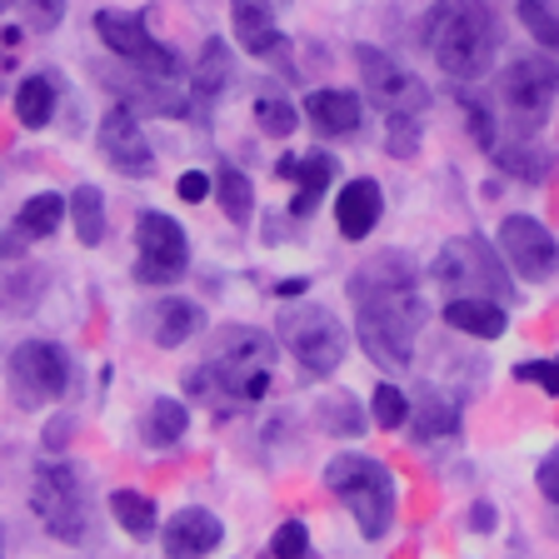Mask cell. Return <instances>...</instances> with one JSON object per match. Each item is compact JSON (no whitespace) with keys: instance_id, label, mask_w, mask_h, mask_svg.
Wrapping results in <instances>:
<instances>
[{"instance_id":"obj_21","label":"cell","mask_w":559,"mask_h":559,"mask_svg":"<svg viewBox=\"0 0 559 559\" xmlns=\"http://www.w3.org/2000/svg\"><path fill=\"white\" fill-rule=\"evenodd\" d=\"M151 320H155V345L160 349H180L186 340H195L200 330H205V310H200L195 300H180V295L155 305Z\"/></svg>"},{"instance_id":"obj_28","label":"cell","mask_w":559,"mask_h":559,"mask_svg":"<svg viewBox=\"0 0 559 559\" xmlns=\"http://www.w3.org/2000/svg\"><path fill=\"white\" fill-rule=\"evenodd\" d=\"M70 221L81 245H100L105 240V195L95 186H75L70 190Z\"/></svg>"},{"instance_id":"obj_20","label":"cell","mask_w":559,"mask_h":559,"mask_svg":"<svg viewBox=\"0 0 559 559\" xmlns=\"http://www.w3.org/2000/svg\"><path fill=\"white\" fill-rule=\"evenodd\" d=\"M305 116L320 135H355L360 130V95L349 91H310L305 95Z\"/></svg>"},{"instance_id":"obj_17","label":"cell","mask_w":559,"mask_h":559,"mask_svg":"<svg viewBox=\"0 0 559 559\" xmlns=\"http://www.w3.org/2000/svg\"><path fill=\"white\" fill-rule=\"evenodd\" d=\"M230 21H235V40L250 56H280L285 50V35L275 25L270 0H230Z\"/></svg>"},{"instance_id":"obj_41","label":"cell","mask_w":559,"mask_h":559,"mask_svg":"<svg viewBox=\"0 0 559 559\" xmlns=\"http://www.w3.org/2000/svg\"><path fill=\"white\" fill-rule=\"evenodd\" d=\"M535 479H539V495H545L549 504H559V450H549L545 460H539Z\"/></svg>"},{"instance_id":"obj_37","label":"cell","mask_w":559,"mask_h":559,"mask_svg":"<svg viewBox=\"0 0 559 559\" xmlns=\"http://www.w3.org/2000/svg\"><path fill=\"white\" fill-rule=\"evenodd\" d=\"M270 555L275 559H305L310 555V530H305L300 520H285L275 530V539H270Z\"/></svg>"},{"instance_id":"obj_7","label":"cell","mask_w":559,"mask_h":559,"mask_svg":"<svg viewBox=\"0 0 559 559\" xmlns=\"http://www.w3.org/2000/svg\"><path fill=\"white\" fill-rule=\"evenodd\" d=\"M135 245H140V260H135L140 285H175V280L186 275L190 240L180 230V221L160 215V210H145L135 221Z\"/></svg>"},{"instance_id":"obj_1","label":"cell","mask_w":559,"mask_h":559,"mask_svg":"<svg viewBox=\"0 0 559 559\" xmlns=\"http://www.w3.org/2000/svg\"><path fill=\"white\" fill-rule=\"evenodd\" d=\"M500 50V15L489 0H440L430 15V56L450 81H479Z\"/></svg>"},{"instance_id":"obj_12","label":"cell","mask_w":559,"mask_h":559,"mask_svg":"<svg viewBox=\"0 0 559 559\" xmlns=\"http://www.w3.org/2000/svg\"><path fill=\"white\" fill-rule=\"evenodd\" d=\"M500 255L510 260L520 280H549L559 265V245H555V235H549V225H539L535 215H504Z\"/></svg>"},{"instance_id":"obj_27","label":"cell","mask_w":559,"mask_h":559,"mask_svg":"<svg viewBox=\"0 0 559 559\" xmlns=\"http://www.w3.org/2000/svg\"><path fill=\"white\" fill-rule=\"evenodd\" d=\"M186 430H190V409L180 405V400H155L151 415H145V425H140L145 444H155V450H175Z\"/></svg>"},{"instance_id":"obj_46","label":"cell","mask_w":559,"mask_h":559,"mask_svg":"<svg viewBox=\"0 0 559 559\" xmlns=\"http://www.w3.org/2000/svg\"><path fill=\"white\" fill-rule=\"evenodd\" d=\"M11 250H15V245H11V240H5V235H0V255H11Z\"/></svg>"},{"instance_id":"obj_25","label":"cell","mask_w":559,"mask_h":559,"mask_svg":"<svg viewBox=\"0 0 559 559\" xmlns=\"http://www.w3.org/2000/svg\"><path fill=\"white\" fill-rule=\"evenodd\" d=\"M50 116H56V81L50 75H25L15 85V120L25 130H46Z\"/></svg>"},{"instance_id":"obj_4","label":"cell","mask_w":559,"mask_h":559,"mask_svg":"<svg viewBox=\"0 0 559 559\" xmlns=\"http://www.w3.org/2000/svg\"><path fill=\"white\" fill-rule=\"evenodd\" d=\"M31 510L46 524V535H56L60 545H81L91 535V489H85L81 469L66 465V460H50V465L35 469Z\"/></svg>"},{"instance_id":"obj_14","label":"cell","mask_w":559,"mask_h":559,"mask_svg":"<svg viewBox=\"0 0 559 559\" xmlns=\"http://www.w3.org/2000/svg\"><path fill=\"white\" fill-rule=\"evenodd\" d=\"M225 539V524L210 510L190 504V510H175V520L160 530V545L170 559H205L210 549Z\"/></svg>"},{"instance_id":"obj_34","label":"cell","mask_w":559,"mask_h":559,"mask_svg":"<svg viewBox=\"0 0 559 559\" xmlns=\"http://www.w3.org/2000/svg\"><path fill=\"white\" fill-rule=\"evenodd\" d=\"M370 419L380 425V430H400L409 419V395L400 390V384H374V395H370Z\"/></svg>"},{"instance_id":"obj_6","label":"cell","mask_w":559,"mask_h":559,"mask_svg":"<svg viewBox=\"0 0 559 559\" xmlns=\"http://www.w3.org/2000/svg\"><path fill=\"white\" fill-rule=\"evenodd\" d=\"M70 390V355L50 340H25L11 355V395L21 409H40Z\"/></svg>"},{"instance_id":"obj_45","label":"cell","mask_w":559,"mask_h":559,"mask_svg":"<svg viewBox=\"0 0 559 559\" xmlns=\"http://www.w3.org/2000/svg\"><path fill=\"white\" fill-rule=\"evenodd\" d=\"M305 285L310 280H280V295H305Z\"/></svg>"},{"instance_id":"obj_33","label":"cell","mask_w":559,"mask_h":559,"mask_svg":"<svg viewBox=\"0 0 559 559\" xmlns=\"http://www.w3.org/2000/svg\"><path fill=\"white\" fill-rule=\"evenodd\" d=\"M520 21L539 46L559 50V0H520Z\"/></svg>"},{"instance_id":"obj_5","label":"cell","mask_w":559,"mask_h":559,"mask_svg":"<svg viewBox=\"0 0 559 559\" xmlns=\"http://www.w3.org/2000/svg\"><path fill=\"white\" fill-rule=\"evenodd\" d=\"M280 340L300 360V370L314 374V380H325V374H335L345 365V345H349L345 325H340L325 305H295V310H285L280 314Z\"/></svg>"},{"instance_id":"obj_31","label":"cell","mask_w":559,"mask_h":559,"mask_svg":"<svg viewBox=\"0 0 559 559\" xmlns=\"http://www.w3.org/2000/svg\"><path fill=\"white\" fill-rule=\"evenodd\" d=\"M235 66H230V46L225 40H205L200 46V60H195V91L200 95H221L230 85Z\"/></svg>"},{"instance_id":"obj_43","label":"cell","mask_w":559,"mask_h":559,"mask_svg":"<svg viewBox=\"0 0 559 559\" xmlns=\"http://www.w3.org/2000/svg\"><path fill=\"white\" fill-rule=\"evenodd\" d=\"M469 524H475L479 535H489V530H495V504H485V500H479L475 510H469Z\"/></svg>"},{"instance_id":"obj_39","label":"cell","mask_w":559,"mask_h":559,"mask_svg":"<svg viewBox=\"0 0 559 559\" xmlns=\"http://www.w3.org/2000/svg\"><path fill=\"white\" fill-rule=\"evenodd\" d=\"M514 380H530L545 395H559V360H520L514 365Z\"/></svg>"},{"instance_id":"obj_3","label":"cell","mask_w":559,"mask_h":559,"mask_svg":"<svg viewBox=\"0 0 559 559\" xmlns=\"http://www.w3.org/2000/svg\"><path fill=\"white\" fill-rule=\"evenodd\" d=\"M325 489L355 514L365 539H384L395 524V475L370 454H335L325 465Z\"/></svg>"},{"instance_id":"obj_35","label":"cell","mask_w":559,"mask_h":559,"mask_svg":"<svg viewBox=\"0 0 559 559\" xmlns=\"http://www.w3.org/2000/svg\"><path fill=\"white\" fill-rule=\"evenodd\" d=\"M419 140H425L419 116H384V145H390V155H395V160L419 155Z\"/></svg>"},{"instance_id":"obj_29","label":"cell","mask_w":559,"mask_h":559,"mask_svg":"<svg viewBox=\"0 0 559 559\" xmlns=\"http://www.w3.org/2000/svg\"><path fill=\"white\" fill-rule=\"evenodd\" d=\"M495 160H500V170L520 175V180H530V186H539V180H549L555 175V155L549 151H535V145H495Z\"/></svg>"},{"instance_id":"obj_40","label":"cell","mask_w":559,"mask_h":559,"mask_svg":"<svg viewBox=\"0 0 559 559\" xmlns=\"http://www.w3.org/2000/svg\"><path fill=\"white\" fill-rule=\"evenodd\" d=\"M210 190H215V180H210L205 170H186L180 180H175V195L186 200V205H200V200H205Z\"/></svg>"},{"instance_id":"obj_22","label":"cell","mask_w":559,"mask_h":559,"mask_svg":"<svg viewBox=\"0 0 559 559\" xmlns=\"http://www.w3.org/2000/svg\"><path fill=\"white\" fill-rule=\"evenodd\" d=\"M210 360H225V365H250V370H270L275 365V340L260 335L250 325H225L221 330V345Z\"/></svg>"},{"instance_id":"obj_36","label":"cell","mask_w":559,"mask_h":559,"mask_svg":"<svg viewBox=\"0 0 559 559\" xmlns=\"http://www.w3.org/2000/svg\"><path fill=\"white\" fill-rule=\"evenodd\" d=\"M255 126L265 130V135H290L295 126H300V116H295L290 100H275V95H265V100H255Z\"/></svg>"},{"instance_id":"obj_42","label":"cell","mask_w":559,"mask_h":559,"mask_svg":"<svg viewBox=\"0 0 559 559\" xmlns=\"http://www.w3.org/2000/svg\"><path fill=\"white\" fill-rule=\"evenodd\" d=\"M21 50V25H0V66H11Z\"/></svg>"},{"instance_id":"obj_16","label":"cell","mask_w":559,"mask_h":559,"mask_svg":"<svg viewBox=\"0 0 559 559\" xmlns=\"http://www.w3.org/2000/svg\"><path fill=\"white\" fill-rule=\"evenodd\" d=\"M384 215V195L374 180H349V186H340V200H335V225L345 240H365V235L380 225Z\"/></svg>"},{"instance_id":"obj_32","label":"cell","mask_w":559,"mask_h":559,"mask_svg":"<svg viewBox=\"0 0 559 559\" xmlns=\"http://www.w3.org/2000/svg\"><path fill=\"white\" fill-rule=\"evenodd\" d=\"M215 195H221L225 215H230L235 225H250V210H255V186H250V175L225 165V170L215 175Z\"/></svg>"},{"instance_id":"obj_19","label":"cell","mask_w":559,"mask_h":559,"mask_svg":"<svg viewBox=\"0 0 559 559\" xmlns=\"http://www.w3.org/2000/svg\"><path fill=\"white\" fill-rule=\"evenodd\" d=\"M409 435L415 444H435V440H450L460 435V405L450 395H440L435 384H425L415 395V419H409Z\"/></svg>"},{"instance_id":"obj_2","label":"cell","mask_w":559,"mask_h":559,"mask_svg":"<svg viewBox=\"0 0 559 559\" xmlns=\"http://www.w3.org/2000/svg\"><path fill=\"white\" fill-rule=\"evenodd\" d=\"M360 310V345L380 370H409L415 360V335L425 325V300L415 285H390V290L349 295Z\"/></svg>"},{"instance_id":"obj_48","label":"cell","mask_w":559,"mask_h":559,"mask_svg":"<svg viewBox=\"0 0 559 559\" xmlns=\"http://www.w3.org/2000/svg\"><path fill=\"white\" fill-rule=\"evenodd\" d=\"M0 555H5V530H0Z\"/></svg>"},{"instance_id":"obj_24","label":"cell","mask_w":559,"mask_h":559,"mask_svg":"<svg viewBox=\"0 0 559 559\" xmlns=\"http://www.w3.org/2000/svg\"><path fill=\"white\" fill-rule=\"evenodd\" d=\"M66 210H70V195L40 190V195H31V200L21 205V215H15V235H25V240H46V235L60 230Z\"/></svg>"},{"instance_id":"obj_30","label":"cell","mask_w":559,"mask_h":559,"mask_svg":"<svg viewBox=\"0 0 559 559\" xmlns=\"http://www.w3.org/2000/svg\"><path fill=\"white\" fill-rule=\"evenodd\" d=\"M314 419H320V430L345 435V440H355V435L365 430V415H360V405H355V395H349V390L320 400V405H314Z\"/></svg>"},{"instance_id":"obj_10","label":"cell","mask_w":559,"mask_h":559,"mask_svg":"<svg viewBox=\"0 0 559 559\" xmlns=\"http://www.w3.org/2000/svg\"><path fill=\"white\" fill-rule=\"evenodd\" d=\"M559 95V66L549 56H524L514 66H504L500 75V100L514 120H524V130L545 120L549 100Z\"/></svg>"},{"instance_id":"obj_13","label":"cell","mask_w":559,"mask_h":559,"mask_svg":"<svg viewBox=\"0 0 559 559\" xmlns=\"http://www.w3.org/2000/svg\"><path fill=\"white\" fill-rule=\"evenodd\" d=\"M100 155L116 165L120 175H151L155 170V151L145 130H140V116L130 105H116V110H105L100 116Z\"/></svg>"},{"instance_id":"obj_47","label":"cell","mask_w":559,"mask_h":559,"mask_svg":"<svg viewBox=\"0 0 559 559\" xmlns=\"http://www.w3.org/2000/svg\"><path fill=\"white\" fill-rule=\"evenodd\" d=\"M11 5H15V0H0V11H11Z\"/></svg>"},{"instance_id":"obj_9","label":"cell","mask_w":559,"mask_h":559,"mask_svg":"<svg viewBox=\"0 0 559 559\" xmlns=\"http://www.w3.org/2000/svg\"><path fill=\"white\" fill-rule=\"evenodd\" d=\"M95 35L110 46V56H120L126 66H135L140 75H165V81H170L175 70H180V60L170 56V46H160V40L151 35V25L140 21V15H130V11H100L95 15Z\"/></svg>"},{"instance_id":"obj_15","label":"cell","mask_w":559,"mask_h":559,"mask_svg":"<svg viewBox=\"0 0 559 559\" xmlns=\"http://www.w3.org/2000/svg\"><path fill=\"white\" fill-rule=\"evenodd\" d=\"M285 180H295V200H290V215L295 221H305L314 205H320V195H325V186L335 180V160H330L325 151H305V155H285V160L275 165Z\"/></svg>"},{"instance_id":"obj_38","label":"cell","mask_w":559,"mask_h":559,"mask_svg":"<svg viewBox=\"0 0 559 559\" xmlns=\"http://www.w3.org/2000/svg\"><path fill=\"white\" fill-rule=\"evenodd\" d=\"M31 31H56L60 15H66V0H15Z\"/></svg>"},{"instance_id":"obj_18","label":"cell","mask_w":559,"mask_h":559,"mask_svg":"<svg viewBox=\"0 0 559 559\" xmlns=\"http://www.w3.org/2000/svg\"><path fill=\"white\" fill-rule=\"evenodd\" d=\"M444 325L460 330V335H475V340H500L510 330V314H504L500 300H489V295H454L444 305Z\"/></svg>"},{"instance_id":"obj_44","label":"cell","mask_w":559,"mask_h":559,"mask_svg":"<svg viewBox=\"0 0 559 559\" xmlns=\"http://www.w3.org/2000/svg\"><path fill=\"white\" fill-rule=\"evenodd\" d=\"M66 435H70V419H56V425L46 430V444H50V450H60V440H66Z\"/></svg>"},{"instance_id":"obj_11","label":"cell","mask_w":559,"mask_h":559,"mask_svg":"<svg viewBox=\"0 0 559 559\" xmlns=\"http://www.w3.org/2000/svg\"><path fill=\"white\" fill-rule=\"evenodd\" d=\"M355 60H360V75H365V85H370L374 105H380L384 116H419V110L430 105V91H425L400 60L384 56V50L360 46Z\"/></svg>"},{"instance_id":"obj_8","label":"cell","mask_w":559,"mask_h":559,"mask_svg":"<svg viewBox=\"0 0 559 559\" xmlns=\"http://www.w3.org/2000/svg\"><path fill=\"white\" fill-rule=\"evenodd\" d=\"M430 275L450 290H485V295H510V280L500 270V250L485 245L479 235H465V240H450L435 255Z\"/></svg>"},{"instance_id":"obj_23","label":"cell","mask_w":559,"mask_h":559,"mask_svg":"<svg viewBox=\"0 0 559 559\" xmlns=\"http://www.w3.org/2000/svg\"><path fill=\"white\" fill-rule=\"evenodd\" d=\"M46 295V270L0 265V314H31Z\"/></svg>"},{"instance_id":"obj_26","label":"cell","mask_w":559,"mask_h":559,"mask_svg":"<svg viewBox=\"0 0 559 559\" xmlns=\"http://www.w3.org/2000/svg\"><path fill=\"white\" fill-rule=\"evenodd\" d=\"M110 514H116V524L130 539H151L155 530H160V510H155V500L140 495V489H116V495H110Z\"/></svg>"}]
</instances>
